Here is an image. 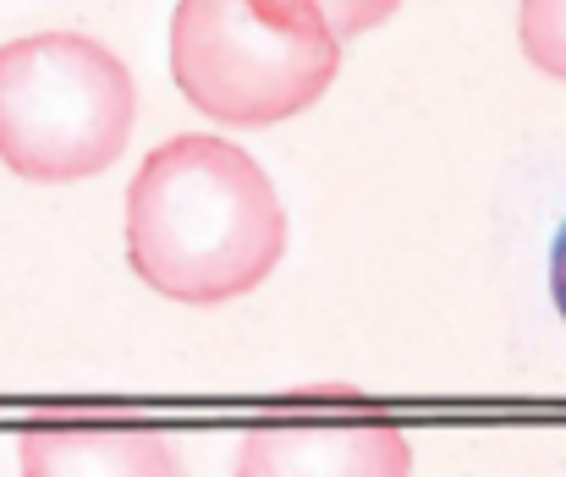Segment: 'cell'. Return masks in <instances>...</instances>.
Instances as JSON below:
<instances>
[{
  "label": "cell",
  "mask_w": 566,
  "mask_h": 477,
  "mask_svg": "<svg viewBox=\"0 0 566 477\" xmlns=\"http://www.w3.org/2000/svg\"><path fill=\"white\" fill-rule=\"evenodd\" d=\"M286 209L264 165L209 132H182L138 165L127 187L133 275L171 303H231L275 275Z\"/></svg>",
  "instance_id": "6da1fadb"
},
{
  "label": "cell",
  "mask_w": 566,
  "mask_h": 477,
  "mask_svg": "<svg viewBox=\"0 0 566 477\" xmlns=\"http://www.w3.org/2000/svg\"><path fill=\"white\" fill-rule=\"evenodd\" d=\"M342 72V39L303 0H177L171 77L226 127L303 116Z\"/></svg>",
  "instance_id": "7a4b0ae2"
},
{
  "label": "cell",
  "mask_w": 566,
  "mask_h": 477,
  "mask_svg": "<svg viewBox=\"0 0 566 477\" xmlns=\"http://www.w3.org/2000/svg\"><path fill=\"white\" fill-rule=\"evenodd\" d=\"M138 116L122 55L83 33H33L0 50V159L28 181H83L116 165Z\"/></svg>",
  "instance_id": "3957f363"
},
{
  "label": "cell",
  "mask_w": 566,
  "mask_h": 477,
  "mask_svg": "<svg viewBox=\"0 0 566 477\" xmlns=\"http://www.w3.org/2000/svg\"><path fill=\"white\" fill-rule=\"evenodd\" d=\"M237 477H412V445L375 412L270 417L242 434Z\"/></svg>",
  "instance_id": "277c9868"
},
{
  "label": "cell",
  "mask_w": 566,
  "mask_h": 477,
  "mask_svg": "<svg viewBox=\"0 0 566 477\" xmlns=\"http://www.w3.org/2000/svg\"><path fill=\"white\" fill-rule=\"evenodd\" d=\"M17 456L22 477H182L171 434L122 417H39Z\"/></svg>",
  "instance_id": "5b68a950"
},
{
  "label": "cell",
  "mask_w": 566,
  "mask_h": 477,
  "mask_svg": "<svg viewBox=\"0 0 566 477\" xmlns=\"http://www.w3.org/2000/svg\"><path fill=\"white\" fill-rule=\"evenodd\" d=\"M517 33H523V55L566 83V0H523Z\"/></svg>",
  "instance_id": "8992f818"
},
{
  "label": "cell",
  "mask_w": 566,
  "mask_h": 477,
  "mask_svg": "<svg viewBox=\"0 0 566 477\" xmlns=\"http://www.w3.org/2000/svg\"><path fill=\"white\" fill-rule=\"evenodd\" d=\"M303 6H314L319 17H325V28L347 44V39H358V33H369V28H379L401 0H303Z\"/></svg>",
  "instance_id": "52a82bcc"
},
{
  "label": "cell",
  "mask_w": 566,
  "mask_h": 477,
  "mask_svg": "<svg viewBox=\"0 0 566 477\" xmlns=\"http://www.w3.org/2000/svg\"><path fill=\"white\" fill-rule=\"evenodd\" d=\"M551 292H556V308L566 318V225H562V236H556V247H551Z\"/></svg>",
  "instance_id": "ba28073f"
}]
</instances>
